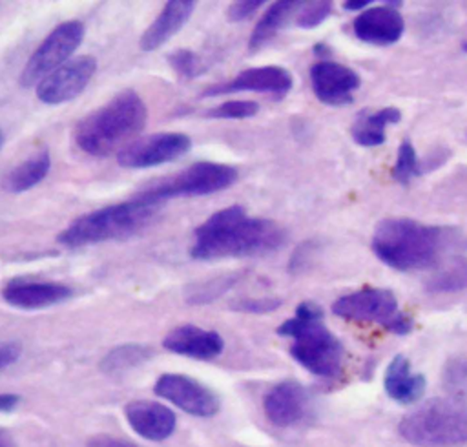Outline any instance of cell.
Listing matches in <instances>:
<instances>
[{
    "label": "cell",
    "instance_id": "obj_1",
    "mask_svg": "<svg viewBox=\"0 0 467 447\" xmlns=\"http://www.w3.org/2000/svg\"><path fill=\"white\" fill-rule=\"evenodd\" d=\"M285 241L286 234L275 221L250 217L243 206L232 204L193 230L190 255L199 261L265 255L279 250Z\"/></svg>",
    "mask_w": 467,
    "mask_h": 447
},
{
    "label": "cell",
    "instance_id": "obj_2",
    "mask_svg": "<svg viewBox=\"0 0 467 447\" xmlns=\"http://www.w3.org/2000/svg\"><path fill=\"white\" fill-rule=\"evenodd\" d=\"M146 119L148 108L142 97L133 89H122L82 117L73 130V139L88 155L106 157L133 142L146 126Z\"/></svg>",
    "mask_w": 467,
    "mask_h": 447
},
{
    "label": "cell",
    "instance_id": "obj_3",
    "mask_svg": "<svg viewBox=\"0 0 467 447\" xmlns=\"http://www.w3.org/2000/svg\"><path fill=\"white\" fill-rule=\"evenodd\" d=\"M277 334L290 338V356L310 374L337 378L343 370L345 348L325 325L323 310L314 301H301L296 314L277 327Z\"/></svg>",
    "mask_w": 467,
    "mask_h": 447
},
{
    "label": "cell",
    "instance_id": "obj_4",
    "mask_svg": "<svg viewBox=\"0 0 467 447\" xmlns=\"http://www.w3.org/2000/svg\"><path fill=\"white\" fill-rule=\"evenodd\" d=\"M443 243V228L409 217L381 219L372 234V252L398 272L420 270L436 263Z\"/></svg>",
    "mask_w": 467,
    "mask_h": 447
},
{
    "label": "cell",
    "instance_id": "obj_5",
    "mask_svg": "<svg viewBox=\"0 0 467 447\" xmlns=\"http://www.w3.org/2000/svg\"><path fill=\"white\" fill-rule=\"evenodd\" d=\"M159 208L161 204L135 195L124 203L109 204L77 217L58 234L57 239L60 244L69 248L126 239L140 232L153 219Z\"/></svg>",
    "mask_w": 467,
    "mask_h": 447
},
{
    "label": "cell",
    "instance_id": "obj_6",
    "mask_svg": "<svg viewBox=\"0 0 467 447\" xmlns=\"http://www.w3.org/2000/svg\"><path fill=\"white\" fill-rule=\"evenodd\" d=\"M398 431L416 447H463L467 445V403L432 398L405 414Z\"/></svg>",
    "mask_w": 467,
    "mask_h": 447
},
{
    "label": "cell",
    "instance_id": "obj_7",
    "mask_svg": "<svg viewBox=\"0 0 467 447\" xmlns=\"http://www.w3.org/2000/svg\"><path fill=\"white\" fill-rule=\"evenodd\" d=\"M332 312L347 321L376 323L398 336L412 330V319L400 308L394 292L389 288L365 286L343 294L332 303Z\"/></svg>",
    "mask_w": 467,
    "mask_h": 447
},
{
    "label": "cell",
    "instance_id": "obj_8",
    "mask_svg": "<svg viewBox=\"0 0 467 447\" xmlns=\"http://www.w3.org/2000/svg\"><path fill=\"white\" fill-rule=\"evenodd\" d=\"M237 177L239 172L232 164L201 161L140 190L137 197L162 204V201L171 197L208 195L213 192H221L224 188H230L237 181Z\"/></svg>",
    "mask_w": 467,
    "mask_h": 447
},
{
    "label": "cell",
    "instance_id": "obj_9",
    "mask_svg": "<svg viewBox=\"0 0 467 447\" xmlns=\"http://www.w3.org/2000/svg\"><path fill=\"white\" fill-rule=\"evenodd\" d=\"M82 40L84 24L80 20H66L58 24L27 58L20 73V86H36L51 71L71 60V55L82 44Z\"/></svg>",
    "mask_w": 467,
    "mask_h": 447
},
{
    "label": "cell",
    "instance_id": "obj_10",
    "mask_svg": "<svg viewBox=\"0 0 467 447\" xmlns=\"http://www.w3.org/2000/svg\"><path fill=\"white\" fill-rule=\"evenodd\" d=\"M192 148V140L181 131H162L139 137L117 153V162L122 168L142 170L166 164L181 159Z\"/></svg>",
    "mask_w": 467,
    "mask_h": 447
},
{
    "label": "cell",
    "instance_id": "obj_11",
    "mask_svg": "<svg viewBox=\"0 0 467 447\" xmlns=\"http://www.w3.org/2000/svg\"><path fill=\"white\" fill-rule=\"evenodd\" d=\"M153 390L157 396L168 400L181 411L199 418L213 416L221 407V401L212 389L186 374H162L155 381Z\"/></svg>",
    "mask_w": 467,
    "mask_h": 447
},
{
    "label": "cell",
    "instance_id": "obj_12",
    "mask_svg": "<svg viewBox=\"0 0 467 447\" xmlns=\"http://www.w3.org/2000/svg\"><path fill=\"white\" fill-rule=\"evenodd\" d=\"M97 69V60L91 55H82L67 60L36 84V97L44 104H62L78 97L89 84Z\"/></svg>",
    "mask_w": 467,
    "mask_h": 447
},
{
    "label": "cell",
    "instance_id": "obj_13",
    "mask_svg": "<svg viewBox=\"0 0 467 447\" xmlns=\"http://www.w3.org/2000/svg\"><path fill=\"white\" fill-rule=\"evenodd\" d=\"M310 84L319 102L339 108L352 102V95L361 86V78L345 64L319 60L310 68Z\"/></svg>",
    "mask_w": 467,
    "mask_h": 447
},
{
    "label": "cell",
    "instance_id": "obj_14",
    "mask_svg": "<svg viewBox=\"0 0 467 447\" xmlns=\"http://www.w3.org/2000/svg\"><path fill=\"white\" fill-rule=\"evenodd\" d=\"M292 75L281 66H261L248 68L235 75L230 82L213 84L202 91V97H215L232 91H257L272 93L275 97H285L292 89Z\"/></svg>",
    "mask_w": 467,
    "mask_h": 447
},
{
    "label": "cell",
    "instance_id": "obj_15",
    "mask_svg": "<svg viewBox=\"0 0 467 447\" xmlns=\"http://www.w3.org/2000/svg\"><path fill=\"white\" fill-rule=\"evenodd\" d=\"M400 2H385L381 5L367 7L354 22V35L372 46H390L398 42L405 31V20L396 9Z\"/></svg>",
    "mask_w": 467,
    "mask_h": 447
},
{
    "label": "cell",
    "instance_id": "obj_16",
    "mask_svg": "<svg viewBox=\"0 0 467 447\" xmlns=\"http://www.w3.org/2000/svg\"><path fill=\"white\" fill-rule=\"evenodd\" d=\"M263 411L268 421L277 427L296 425L308 411V392L294 379L279 381L265 394Z\"/></svg>",
    "mask_w": 467,
    "mask_h": 447
},
{
    "label": "cell",
    "instance_id": "obj_17",
    "mask_svg": "<svg viewBox=\"0 0 467 447\" xmlns=\"http://www.w3.org/2000/svg\"><path fill=\"white\" fill-rule=\"evenodd\" d=\"M71 294L73 290L64 283L29 279H13L2 290L4 301L22 310L47 308L69 299Z\"/></svg>",
    "mask_w": 467,
    "mask_h": 447
},
{
    "label": "cell",
    "instance_id": "obj_18",
    "mask_svg": "<svg viewBox=\"0 0 467 447\" xmlns=\"http://www.w3.org/2000/svg\"><path fill=\"white\" fill-rule=\"evenodd\" d=\"M162 347L173 354L193 359H213L223 352L224 339L215 330L186 323L171 328L164 336Z\"/></svg>",
    "mask_w": 467,
    "mask_h": 447
},
{
    "label": "cell",
    "instance_id": "obj_19",
    "mask_svg": "<svg viewBox=\"0 0 467 447\" xmlns=\"http://www.w3.org/2000/svg\"><path fill=\"white\" fill-rule=\"evenodd\" d=\"M130 427L142 438L161 442L171 436L177 418L171 409L151 400H133L124 407Z\"/></svg>",
    "mask_w": 467,
    "mask_h": 447
},
{
    "label": "cell",
    "instance_id": "obj_20",
    "mask_svg": "<svg viewBox=\"0 0 467 447\" xmlns=\"http://www.w3.org/2000/svg\"><path fill=\"white\" fill-rule=\"evenodd\" d=\"M193 0H170L164 4L157 18L142 33L139 46L142 51H155L164 46L192 16L195 9Z\"/></svg>",
    "mask_w": 467,
    "mask_h": 447
},
{
    "label": "cell",
    "instance_id": "obj_21",
    "mask_svg": "<svg viewBox=\"0 0 467 447\" xmlns=\"http://www.w3.org/2000/svg\"><path fill=\"white\" fill-rule=\"evenodd\" d=\"M383 387L390 400L410 405L423 396L427 379L423 374L412 370L410 361L403 354H396L385 369Z\"/></svg>",
    "mask_w": 467,
    "mask_h": 447
},
{
    "label": "cell",
    "instance_id": "obj_22",
    "mask_svg": "<svg viewBox=\"0 0 467 447\" xmlns=\"http://www.w3.org/2000/svg\"><path fill=\"white\" fill-rule=\"evenodd\" d=\"M401 113L396 106H385L374 111H361L350 126V137L363 148L379 146L387 139V126L398 124Z\"/></svg>",
    "mask_w": 467,
    "mask_h": 447
},
{
    "label": "cell",
    "instance_id": "obj_23",
    "mask_svg": "<svg viewBox=\"0 0 467 447\" xmlns=\"http://www.w3.org/2000/svg\"><path fill=\"white\" fill-rule=\"evenodd\" d=\"M301 2L296 0H279L274 2L265 15L259 18L255 27L252 29L250 40H248V49L250 51H259L263 46H266L275 35L288 24L292 15L297 13Z\"/></svg>",
    "mask_w": 467,
    "mask_h": 447
},
{
    "label": "cell",
    "instance_id": "obj_24",
    "mask_svg": "<svg viewBox=\"0 0 467 447\" xmlns=\"http://www.w3.org/2000/svg\"><path fill=\"white\" fill-rule=\"evenodd\" d=\"M51 157L47 150H40L16 164L4 179V188L9 193H22L36 186L49 172Z\"/></svg>",
    "mask_w": 467,
    "mask_h": 447
},
{
    "label": "cell",
    "instance_id": "obj_25",
    "mask_svg": "<svg viewBox=\"0 0 467 447\" xmlns=\"http://www.w3.org/2000/svg\"><path fill=\"white\" fill-rule=\"evenodd\" d=\"M431 294H452L467 288V259L452 257L440 268H436L425 283Z\"/></svg>",
    "mask_w": 467,
    "mask_h": 447
},
{
    "label": "cell",
    "instance_id": "obj_26",
    "mask_svg": "<svg viewBox=\"0 0 467 447\" xmlns=\"http://www.w3.org/2000/svg\"><path fill=\"white\" fill-rule=\"evenodd\" d=\"M151 358V348L139 343H126L111 348L100 361V370L106 374H120L135 369Z\"/></svg>",
    "mask_w": 467,
    "mask_h": 447
},
{
    "label": "cell",
    "instance_id": "obj_27",
    "mask_svg": "<svg viewBox=\"0 0 467 447\" xmlns=\"http://www.w3.org/2000/svg\"><path fill=\"white\" fill-rule=\"evenodd\" d=\"M421 173H423L421 159L418 157L414 144L409 139H405L398 148V155H396V161L392 164L390 175L396 182L409 184L412 179L420 177Z\"/></svg>",
    "mask_w": 467,
    "mask_h": 447
},
{
    "label": "cell",
    "instance_id": "obj_28",
    "mask_svg": "<svg viewBox=\"0 0 467 447\" xmlns=\"http://www.w3.org/2000/svg\"><path fill=\"white\" fill-rule=\"evenodd\" d=\"M332 13V2L316 0V2H301L296 13V24L303 29H314L321 26Z\"/></svg>",
    "mask_w": 467,
    "mask_h": 447
},
{
    "label": "cell",
    "instance_id": "obj_29",
    "mask_svg": "<svg viewBox=\"0 0 467 447\" xmlns=\"http://www.w3.org/2000/svg\"><path fill=\"white\" fill-rule=\"evenodd\" d=\"M168 64L181 78H193L204 69L201 57L192 49H175L168 55Z\"/></svg>",
    "mask_w": 467,
    "mask_h": 447
},
{
    "label": "cell",
    "instance_id": "obj_30",
    "mask_svg": "<svg viewBox=\"0 0 467 447\" xmlns=\"http://www.w3.org/2000/svg\"><path fill=\"white\" fill-rule=\"evenodd\" d=\"M259 111V104L254 100H226L210 111L206 117L212 119H248Z\"/></svg>",
    "mask_w": 467,
    "mask_h": 447
},
{
    "label": "cell",
    "instance_id": "obj_31",
    "mask_svg": "<svg viewBox=\"0 0 467 447\" xmlns=\"http://www.w3.org/2000/svg\"><path fill=\"white\" fill-rule=\"evenodd\" d=\"M277 307H281V299L277 297H250V299H243L239 303H234L232 308L237 312H248V314H266L275 310Z\"/></svg>",
    "mask_w": 467,
    "mask_h": 447
},
{
    "label": "cell",
    "instance_id": "obj_32",
    "mask_svg": "<svg viewBox=\"0 0 467 447\" xmlns=\"http://www.w3.org/2000/svg\"><path fill=\"white\" fill-rule=\"evenodd\" d=\"M265 2L263 0H241V2H232L226 15L230 22H241L250 18Z\"/></svg>",
    "mask_w": 467,
    "mask_h": 447
},
{
    "label": "cell",
    "instance_id": "obj_33",
    "mask_svg": "<svg viewBox=\"0 0 467 447\" xmlns=\"http://www.w3.org/2000/svg\"><path fill=\"white\" fill-rule=\"evenodd\" d=\"M86 447H140V445L111 434H93L86 440Z\"/></svg>",
    "mask_w": 467,
    "mask_h": 447
},
{
    "label": "cell",
    "instance_id": "obj_34",
    "mask_svg": "<svg viewBox=\"0 0 467 447\" xmlns=\"http://www.w3.org/2000/svg\"><path fill=\"white\" fill-rule=\"evenodd\" d=\"M22 354V348L15 341H2L0 343V370L13 365Z\"/></svg>",
    "mask_w": 467,
    "mask_h": 447
},
{
    "label": "cell",
    "instance_id": "obj_35",
    "mask_svg": "<svg viewBox=\"0 0 467 447\" xmlns=\"http://www.w3.org/2000/svg\"><path fill=\"white\" fill-rule=\"evenodd\" d=\"M20 403V396L13 392L0 394V412H11Z\"/></svg>",
    "mask_w": 467,
    "mask_h": 447
},
{
    "label": "cell",
    "instance_id": "obj_36",
    "mask_svg": "<svg viewBox=\"0 0 467 447\" xmlns=\"http://www.w3.org/2000/svg\"><path fill=\"white\" fill-rule=\"evenodd\" d=\"M367 5H370V0H350V2H345L343 7L348 9V11H365Z\"/></svg>",
    "mask_w": 467,
    "mask_h": 447
},
{
    "label": "cell",
    "instance_id": "obj_37",
    "mask_svg": "<svg viewBox=\"0 0 467 447\" xmlns=\"http://www.w3.org/2000/svg\"><path fill=\"white\" fill-rule=\"evenodd\" d=\"M0 447H16L13 438H11V434L7 431H4V429H0Z\"/></svg>",
    "mask_w": 467,
    "mask_h": 447
},
{
    "label": "cell",
    "instance_id": "obj_38",
    "mask_svg": "<svg viewBox=\"0 0 467 447\" xmlns=\"http://www.w3.org/2000/svg\"><path fill=\"white\" fill-rule=\"evenodd\" d=\"M4 142H5V137H4V133H2V130H0V150L4 148Z\"/></svg>",
    "mask_w": 467,
    "mask_h": 447
},
{
    "label": "cell",
    "instance_id": "obj_39",
    "mask_svg": "<svg viewBox=\"0 0 467 447\" xmlns=\"http://www.w3.org/2000/svg\"><path fill=\"white\" fill-rule=\"evenodd\" d=\"M463 51H465V53H467V38H465V40H463Z\"/></svg>",
    "mask_w": 467,
    "mask_h": 447
}]
</instances>
